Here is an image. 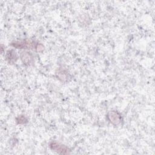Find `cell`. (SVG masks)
<instances>
[{"instance_id":"1","label":"cell","mask_w":155,"mask_h":155,"mask_svg":"<svg viewBox=\"0 0 155 155\" xmlns=\"http://www.w3.org/2000/svg\"><path fill=\"white\" fill-rule=\"evenodd\" d=\"M15 48L20 49H30L38 52H41L44 50V46L39 42L31 39H25L21 41H15L10 44Z\"/></svg>"},{"instance_id":"2","label":"cell","mask_w":155,"mask_h":155,"mask_svg":"<svg viewBox=\"0 0 155 155\" xmlns=\"http://www.w3.org/2000/svg\"><path fill=\"white\" fill-rule=\"evenodd\" d=\"M49 147L50 149L59 154H68L70 153V150L69 148L64 145L61 143L56 142H51L49 143Z\"/></svg>"},{"instance_id":"3","label":"cell","mask_w":155,"mask_h":155,"mask_svg":"<svg viewBox=\"0 0 155 155\" xmlns=\"http://www.w3.org/2000/svg\"><path fill=\"white\" fill-rule=\"evenodd\" d=\"M107 117L111 124L114 126L120 125L122 120L121 114L116 110L110 111L107 114Z\"/></svg>"},{"instance_id":"4","label":"cell","mask_w":155,"mask_h":155,"mask_svg":"<svg viewBox=\"0 0 155 155\" xmlns=\"http://www.w3.org/2000/svg\"><path fill=\"white\" fill-rule=\"evenodd\" d=\"M21 59L22 62L25 65H30L33 63L34 59L33 54L30 52L28 51H22L21 53Z\"/></svg>"},{"instance_id":"5","label":"cell","mask_w":155,"mask_h":155,"mask_svg":"<svg viewBox=\"0 0 155 155\" xmlns=\"http://www.w3.org/2000/svg\"><path fill=\"white\" fill-rule=\"evenodd\" d=\"M5 58L8 62H13L17 60L18 56L13 50H10L7 51Z\"/></svg>"},{"instance_id":"6","label":"cell","mask_w":155,"mask_h":155,"mask_svg":"<svg viewBox=\"0 0 155 155\" xmlns=\"http://www.w3.org/2000/svg\"><path fill=\"white\" fill-rule=\"evenodd\" d=\"M56 74H57L58 78L62 80V81H66L68 79V78H67L68 77V74L67 73V72H65L63 70H59L58 72L56 73Z\"/></svg>"},{"instance_id":"7","label":"cell","mask_w":155,"mask_h":155,"mask_svg":"<svg viewBox=\"0 0 155 155\" xmlns=\"http://www.w3.org/2000/svg\"><path fill=\"white\" fill-rule=\"evenodd\" d=\"M16 121L18 124H24L27 122V120L24 116H20L16 118Z\"/></svg>"}]
</instances>
